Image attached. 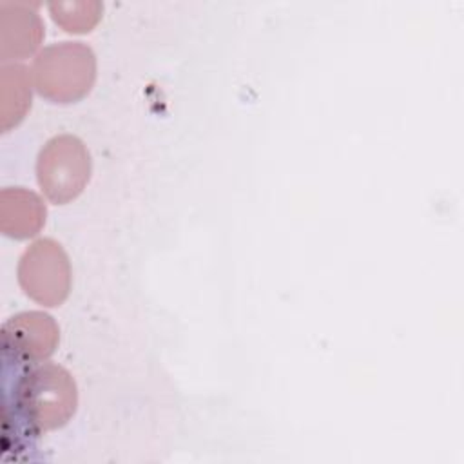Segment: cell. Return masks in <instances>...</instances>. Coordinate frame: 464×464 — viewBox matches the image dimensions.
<instances>
[{
    "label": "cell",
    "instance_id": "1",
    "mask_svg": "<svg viewBox=\"0 0 464 464\" xmlns=\"http://www.w3.org/2000/svg\"><path fill=\"white\" fill-rule=\"evenodd\" d=\"M76 401L71 373L51 362L27 370L14 386V406L34 433L63 426L74 415Z\"/></svg>",
    "mask_w": 464,
    "mask_h": 464
},
{
    "label": "cell",
    "instance_id": "2",
    "mask_svg": "<svg viewBox=\"0 0 464 464\" xmlns=\"http://www.w3.org/2000/svg\"><path fill=\"white\" fill-rule=\"evenodd\" d=\"M96 62L92 51L82 42H62L44 49L33 65L38 92L56 103L83 98L94 82Z\"/></svg>",
    "mask_w": 464,
    "mask_h": 464
},
{
    "label": "cell",
    "instance_id": "8",
    "mask_svg": "<svg viewBox=\"0 0 464 464\" xmlns=\"http://www.w3.org/2000/svg\"><path fill=\"white\" fill-rule=\"evenodd\" d=\"M31 107V72L20 63L0 69V123L7 132L18 125Z\"/></svg>",
    "mask_w": 464,
    "mask_h": 464
},
{
    "label": "cell",
    "instance_id": "6",
    "mask_svg": "<svg viewBox=\"0 0 464 464\" xmlns=\"http://www.w3.org/2000/svg\"><path fill=\"white\" fill-rule=\"evenodd\" d=\"M44 38V24L27 4H0V58L20 60L34 53Z\"/></svg>",
    "mask_w": 464,
    "mask_h": 464
},
{
    "label": "cell",
    "instance_id": "7",
    "mask_svg": "<svg viewBox=\"0 0 464 464\" xmlns=\"http://www.w3.org/2000/svg\"><path fill=\"white\" fill-rule=\"evenodd\" d=\"M45 205L31 190L22 187L4 188L0 194V228L5 236L25 239L42 228Z\"/></svg>",
    "mask_w": 464,
    "mask_h": 464
},
{
    "label": "cell",
    "instance_id": "3",
    "mask_svg": "<svg viewBox=\"0 0 464 464\" xmlns=\"http://www.w3.org/2000/svg\"><path fill=\"white\" fill-rule=\"evenodd\" d=\"M38 183L56 205L74 199L91 176V158L85 145L71 136H56L42 149L36 163Z\"/></svg>",
    "mask_w": 464,
    "mask_h": 464
},
{
    "label": "cell",
    "instance_id": "5",
    "mask_svg": "<svg viewBox=\"0 0 464 464\" xmlns=\"http://www.w3.org/2000/svg\"><path fill=\"white\" fill-rule=\"evenodd\" d=\"M4 352L18 362L45 361L58 344V326L44 312H22L2 326Z\"/></svg>",
    "mask_w": 464,
    "mask_h": 464
},
{
    "label": "cell",
    "instance_id": "9",
    "mask_svg": "<svg viewBox=\"0 0 464 464\" xmlns=\"http://www.w3.org/2000/svg\"><path fill=\"white\" fill-rule=\"evenodd\" d=\"M49 9L54 22L71 33L91 31L102 16L98 2H54Z\"/></svg>",
    "mask_w": 464,
    "mask_h": 464
},
{
    "label": "cell",
    "instance_id": "4",
    "mask_svg": "<svg viewBox=\"0 0 464 464\" xmlns=\"http://www.w3.org/2000/svg\"><path fill=\"white\" fill-rule=\"evenodd\" d=\"M18 281L24 292L44 306H58L71 290V265L53 239L34 241L20 257Z\"/></svg>",
    "mask_w": 464,
    "mask_h": 464
}]
</instances>
